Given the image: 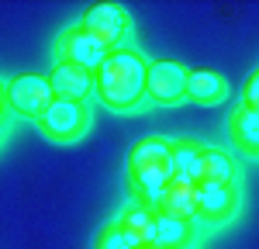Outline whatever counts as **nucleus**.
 Masks as SVG:
<instances>
[{
	"label": "nucleus",
	"instance_id": "nucleus-1",
	"mask_svg": "<svg viewBox=\"0 0 259 249\" xmlns=\"http://www.w3.org/2000/svg\"><path fill=\"white\" fill-rule=\"evenodd\" d=\"M145 73L149 62L135 49H114L94 69V90L111 111H132L145 101Z\"/></svg>",
	"mask_w": 259,
	"mask_h": 249
},
{
	"label": "nucleus",
	"instance_id": "nucleus-2",
	"mask_svg": "<svg viewBox=\"0 0 259 249\" xmlns=\"http://www.w3.org/2000/svg\"><path fill=\"white\" fill-rule=\"evenodd\" d=\"M124 177L128 187L142 197V204H152L156 194L173 180V156H169V139L149 135L128 149L124 159Z\"/></svg>",
	"mask_w": 259,
	"mask_h": 249
},
{
	"label": "nucleus",
	"instance_id": "nucleus-3",
	"mask_svg": "<svg viewBox=\"0 0 259 249\" xmlns=\"http://www.w3.org/2000/svg\"><path fill=\"white\" fill-rule=\"evenodd\" d=\"M80 28L90 38H97L107 52H114V49H121V42L128 38L132 18H128V11L118 7V4H90L80 18Z\"/></svg>",
	"mask_w": 259,
	"mask_h": 249
},
{
	"label": "nucleus",
	"instance_id": "nucleus-4",
	"mask_svg": "<svg viewBox=\"0 0 259 249\" xmlns=\"http://www.w3.org/2000/svg\"><path fill=\"white\" fill-rule=\"evenodd\" d=\"M56 101L52 97V87L41 73H21L7 83V107L21 114V118H35L38 121L45 114V107Z\"/></svg>",
	"mask_w": 259,
	"mask_h": 249
},
{
	"label": "nucleus",
	"instance_id": "nucleus-5",
	"mask_svg": "<svg viewBox=\"0 0 259 249\" xmlns=\"http://www.w3.org/2000/svg\"><path fill=\"white\" fill-rule=\"evenodd\" d=\"M87 124H90L87 104H73V101H52L45 107V114L38 118V128L49 139H56V142L80 139L83 132H87Z\"/></svg>",
	"mask_w": 259,
	"mask_h": 249
},
{
	"label": "nucleus",
	"instance_id": "nucleus-6",
	"mask_svg": "<svg viewBox=\"0 0 259 249\" xmlns=\"http://www.w3.org/2000/svg\"><path fill=\"white\" fill-rule=\"evenodd\" d=\"M183 87H187V69L180 62L159 59L149 62V73H145V97L152 104H177L183 101Z\"/></svg>",
	"mask_w": 259,
	"mask_h": 249
},
{
	"label": "nucleus",
	"instance_id": "nucleus-7",
	"mask_svg": "<svg viewBox=\"0 0 259 249\" xmlns=\"http://www.w3.org/2000/svg\"><path fill=\"white\" fill-rule=\"evenodd\" d=\"M56 56H59V62H73V66L94 73L100 62L107 59V49H104L97 38H90L80 24H76V28H66V31L59 35V42H56Z\"/></svg>",
	"mask_w": 259,
	"mask_h": 249
},
{
	"label": "nucleus",
	"instance_id": "nucleus-8",
	"mask_svg": "<svg viewBox=\"0 0 259 249\" xmlns=\"http://www.w3.org/2000/svg\"><path fill=\"white\" fill-rule=\"evenodd\" d=\"M149 208L156 215H169V218H180V222H194L197 218V184L187 180V177H173L156 194V201Z\"/></svg>",
	"mask_w": 259,
	"mask_h": 249
},
{
	"label": "nucleus",
	"instance_id": "nucleus-9",
	"mask_svg": "<svg viewBox=\"0 0 259 249\" xmlns=\"http://www.w3.org/2000/svg\"><path fill=\"white\" fill-rule=\"evenodd\" d=\"M45 80H49V87H52V97H56V101L83 104L90 94H94V73L73 66V62H56L52 73H49Z\"/></svg>",
	"mask_w": 259,
	"mask_h": 249
},
{
	"label": "nucleus",
	"instance_id": "nucleus-10",
	"mask_svg": "<svg viewBox=\"0 0 259 249\" xmlns=\"http://www.w3.org/2000/svg\"><path fill=\"white\" fill-rule=\"evenodd\" d=\"M239 208V190L235 184H204L197 187V218L207 225H221L235 215Z\"/></svg>",
	"mask_w": 259,
	"mask_h": 249
},
{
	"label": "nucleus",
	"instance_id": "nucleus-11",
	"mask_svg": "<svg viewBox=\"0 0 259 249\" xmlns=\"http://www.w3.org/2000/svg\"><path fill=\"white\" fill-rule=\"evenodd\" d=\"M114 225L135 242V246H152V239H156V211L149 204H128V208H121V215H118V222Z\"/></svg>",
	"mask_w": 259,
	"mask_h": 249
},
{
	"label": "nucleus",
	"instance_id": "nucleus-12",
	"mask_svg": "<svg viewBox=\"0 0 259 249\" xmlns=\"http://www.w3.org/2000/svg\"><path fill=\"white\" fill-rule=\"evenodd\" d=\"M228 94V83L221 73L214 69H190L187 73V87H183V97L194 104H218Z\"/></svg>",
	"mask_w": 259,
	"mask_h": 249
},
{
	"label": "nucleus",
	"instance_id": "nucleus-13",
	"mask_svg": "<svg viewBox=\"0 0 259 249\" xmlns=\"http://www.w3.org/2000/svg\"><path fill=\"white\" fill-rule=\"evenodd\" d=\"M194 184H235V163L221 152V149H200L197 170H194Z\"/></svg>",
	"mask_w": 259,
	"mask_h": 249
},
{
	"label": "nucleus",
	"instance_id": "nucleus-14",
	"mask_svg": "<svg viewBox=\"0 0 259 249\" xmlns=\"http://www.w3.org/2000/svg\"><path fill=\"white\" fill-rule=\"evenodd\" d=\"M228 135L232 142L239 145L245 156H256L259 152V111H249V107H232L228 114Z\"/></svg>",
	"mask_w": 259,
	"mask_h": 249
},
{
	"label": "nucleus",
	"instance_id": "nucleus-15",
	"mask_svg": "<svg viewBox=\"0 0 259 249\" xmlns=\"http://www.w3.org/2000/svg\"><path fill=\"white\" fill-rule=\"evenodd\" d=\"M194 242V222H180L169 215H156V249H187Z\"/></svg>",
	"mask_w": 259,
	"mask_h": 249
},
{
	"label": "nucleus",
	"instance_id": "nucleus-16",
	"mask_svg": "<svg viewBox=\"0 0 259 249\" xmlns=\"http://www.w3.org/2000/svg\"><path fill=\"white\" fill-rule=\"evenodd\" d=\"M200 149H204V145H200L197 139H177V142H169V156H173V177H187V180H194V170H197Z\"/></svg>",
	"mask_w": 259,
	"mask_h": 249
},
{
	"label": "nucleus",
	"instance_id": "nucleus-17",
	"mask_svg": "<svg viewBox=\"0 0 259 249\" xmlns=\"http://www.w3.org/2000/svg\"><path fill=\"white\" fill-rule=\"evenodd\" d=\"M94 249H139V246L118 225H107V228H100V235L94 239Z\"/></svg>",
	"mask_w": 259,
	"mask_h": 249
},
{
	"label": "nucleus",
	"instance_id": "nucleus-18",
	"mask_svg": "<svg viewBox=\"0 0 259 249\" xmlns=\"http://www.w3.org/2000/svg\"><path fill=\"white\" fill-rule=\"evenodd\" d=\"M242 107L259 111V73H249V80L242 87Z\"/></svg>",
	"mask_w": 259,
	"mask_h": 249
},
{
	"label": "nucleus",
	"instance_id": "nucleus-19",
	"mask_svg": "<svg viewBox=\"0 0 259 249\" xmlns=\"http://www.w3.org/2000/svg\"><path fill=\"white\" fill-rule=\"evenodd\" d=\"M4 114H7V87L0 83V121H4Z\"/></svg>",
	"mask_w": 259,
	"mask_h": 249
},
{
	"label": "nucleus",
	"instance_id": "nucleus-20",
	"mask_svg": "<svg viewBox=\"0 0 259 249\" xmlns=\"http://www.w3.org/2000/svg\"><path fill=\"white\" fill-rule=\"evenodd\" d=\"M139 249H156V246H139Z\"/></svg>",
	"mask_w": 259,
	"mask_h": 249
}]
</instances>
